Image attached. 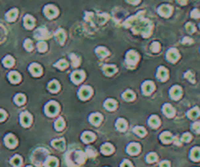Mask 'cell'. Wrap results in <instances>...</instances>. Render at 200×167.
<instances>
[{
    "label": "cell",
    "mask_w": 200,
    "mask_h": 167,
    "mask_svg": "<svg viewBox=\"0 0 200 167\" xmlns=\"http://www.w3.org/2000/svg\"><path fill=\"white\" fill-rule=\"evenodd\" d=\"M59 111V106L56 102H49L45 107V112L48 116H54Z\"/></svg>",
    "instance_id": "obj_1"
},
{
    "label": "cell",
    "mask_w": 200,
    "mask_h": 167,
    "mask_svg": "<svg viewBox=\"0 0 200 167\" xmlns=\"http://www.w3.org/2000/svg\"><path fill=\"white\" fill-rule=\"evenodd\" d=\"M91 94H92V89H91L89 86H83V87L80 89L79 97L82 100H86L91 96Z\"/></svg>",
    "instance_id": "obj_2"
},
{
    "label": "cell",
    "mask_w": 200,
    "mask_h": 167,
    "mask_svg": "<svg viewBox=\"0 0 200 167\" xmlns=\"http://www.w3.org/2000/svg\"><path fill=\"white\" fill-rule=\"evenodd\" d=\"M138 61V55L134 52V51H131L128 53L127 55V63L131 66H134Z\"/></svg>",
    "instance_id": "obj_3"
},
{
    "label": "cell",
    "mask_w": 200,
    "mask_h": 167,
    "mask_svg": "<svg viewBox=\"0 0 200 167\" xmlns=\"http://www.w3.org/2000/svg\"><path fill=\"white\" fill-rule=\"evenodd\" d=\"M84 78V72L82 71H75L71 75L72 81L75 83H79L80 81H83Z\"/></svg>",
    "instance_id": "obj_4"
},
{
    "label": "cell",
    "mask_w": 200,
    "mask_h": 167,
    "mask_svg": "<svg viewBox=\"0 0 200 167\" xmlns=\"http://www.w3.org/2000/svg\"><path fill=\"white\" fill-rule=\"evenodd\" d=\"M167 58H168V60L172 63H176L178 60H179L180 58V55H179V52H178L176 49H170L167 53Z\"/></svg>",
    "instance_id": "obj_5"
},
{
    "label": "cell",
    "mask_w": 200,
    "mask_h": 167,
    "mask_svg": "<svg viewBox=\"0 0 200 167\" xmlns=\"http://www.w3.org/2000/svg\"><path fill=\"white\" fill-rule=\"evenodd\" d=\"M20 119H21L22 125L25 126V127L30 126L31 123V116L30 114H28V112H23V114L21 115Z\"/></svg>",
    "instance_id": "obj_6"
},
{
    "label": "cell",
    "mask_w": 200,
    "mask_h": 167,
    "mask_svg": "<svg viewBox=\"0 0 200 167\" xmlns=\"http://www.w3.org/2000/svg\"><path fill=\"white\" fill-rule=\"evenodd\" d=\"M5 145L8 148H15L16 145H17V140H16L15 136L12 134H8V135L5 137Z\"/></svg>",
    "instance_id": "obj_7"
},
{
    "label": "cell",
    "mask_w": 200,
    "mask_h": 167,
    "mask_svg": "<svg viewBox=\"0 0 200 167\" xmlns=\"http://www.w3.org/2000/svg\"><path fill=\"white\" fill-rule=\"evenodd\" d=\"M155 86L153 84V82L151 81H145L142 84V91H143V94L144 95H149L152 93V91L154 90Z\"/></svg>",
    "instance_id": "obj_8"
},
{
    "label": "cell",
    "mask_w": 200,
    "mask_h": 167,
    "mask_svg": "<svg viewBox=\"0 0 200 167\" xmlns=\"http://www.w3.org/2000/svg\"><path fill=\"white\" fill-rule=\"evenodd\" d=\"M139 150H140V147H139V145L137 144V143L129 144V146H128V148H127V152L129 154H132V155H134V154L138 153Z\"/></svg>",
    "instance_id": "obj_9"
},
{
    "label": "cell",
    "mask_w": 200,
    "mask_h": 167,
    "mask_svg": "<svg viewBox=\"0 0 200 167\" xmlns=\"http://www.w3.org/2000/svg\"><path fill=\"white\" fill-rule=\"evenodd\" d=\"M170 96L174 100H178L182 96V88L180 86H174L170 91Z\"/></svg>",
    "instance_id": "obj_10"
},
{
    "label": "cell",
    "mask_w": 200,
    "mask_h": 167,
    "mask_svg": "<svg viewBox=\"0 0 200 167\" xmlns=\"http://www.w3.org/2000/svg\"><path fill=\"white\" fill-rule=\"evenodd\" d=\"M30 72H31L32 75H35V76H39L42 72V69L40 68L39 64H31V67H30Z\"/></svg>",
    "instance_id": "obj_11"
},
{
    "label": "cell",
    "mask_w": 200,
    "mask_h": 167,
    "mask_svg": "<svg viewBox=\"0 0 200 167\" xmlns=\"http://www.w3.org/2000/svg\"><path fill=\"white\" fill-rule=\"evenodd\" d=\"M157 77L158 79L161 80V81H165V80L168 79V71L163 67L159 68L158 72H157Z\"/></svg>",
    "instance_id": "obj_12"
},
{
    "label": "cell",
    "mask_w": 200,
    "mask_h": 167,
    "mask_svg": "<svg viewBox=\"0 0 200 167\" xmlns=\"http://www.w3.org/2000/svg\"><path fill=\"white\" fill-rule=\"evenodd\" d=\"M163 111H164V114L168 117H173V116H174V115H175V109L171 105H169V104H166L163 107Z\"/></svg>",
    "instance_id": "obj_13"
},
{
    "label": "cell",
    "mask_w": 200,
    "mask_h": 167,
    "mask_svg": "<svg viewBox=\"0 0 200 167\" xmlns=\"http://www.w3.org/2000/svg\"><path fill=\"white\" fill-rule=\"evenodd\" d=\"M89 120L91 122V124L97 126V125H99L100 122L102 121V117L99 114H93L92 115H90Z\"/></svg>",
    "instance_id": "obj_14"
},
{
    "label": "cell",
    "mask_w": 200,
    "mask_h": 167,
    "mask_svg": "<svg viewBox=\"0 0 200 167\" xmlns=\"http://www.w3.org/2000/svg\"><path fill=\"white\" fill-rule=\"evenodd\" d=\"M52 146L54 148H56L57 150H63L65 149V141L63 139H58V140H54L52 142Z\"/></svg>",
    "instance_id": "obj_15"
},
{
    "label": "cell",
    "mask_w": 200,
    "mask_h": 167,
    "mask_svg": "<svg viewBox=\"0 0 200 167\" xmlns=\"http://www.w3.org/2000/svg\"><path fill=\"white\" fill-rule=\"evenodd\" d=\"M104 107H105V109L108 110V111H114V110H116V107H117V103L114 100L109 99L104 103Z\"/></svg>",
    "instance_id": "obj_16"
},
{
    "label": "cell",
    "mask_w": 200,
    "mask_h": 167,
    "mask_svg": "<svg viewBox=\"0 0 200 167\" xmlns=\"http://www.w3.org/2000/svg\"><path fill=\"white\" fill-rule=\"evenodd\" d=\"M9 80L12 83H18L21 80V75L17 72H11L9 73Z\"/></svg>",
    "instance_id": "obj_17"
},
{
    "label": "cell",
    "mask_w": 200,
    "mask_h": 167,
    "mask_svg": "<svg viewBox=\"0 0 200 167\" xmlns=\"http://www.w3.org/2000/svg\"><path fill=\"white\" fill-rule=\"evenodd\" d=\"M101 152L104 154H111L114 152V148L111 144H104L103 146L101 147Z\"/></svg>",
    "instance_id": "obj_18"
},
{
    "label": "cell",
    "mask_w": 200,
    "mask_h": 167,
    "mask_svg": "<svg viewBox=\"0 0 200 167\" xmlns=\"http://www.w3.org/2000/svg\"><path fill=\"white\" fill-rule=\"evenodd\" d=\"M190 158L194 161L200 159V148H193L190 152Z\"/></svg>",
    "instance_id": "obj_19"
},
{
    "label": "cell",
    "mask_w": 200,
    "mask_h": 167,
    "mask_svg": "<svg viewBox=\"0 0 200 167\" xmlns=\"http://www.w3.org/2000/svg\"><path fill=\"white\" fill-rule=\"evenodd\" d=\"M95 136H94V134L93 133H90V132H84L83 134V136H82V139H83V141L84 143H90V142H92L93 140H94Z\"/></svg>",
    "instance_id": "obj_20"
},
{
    "label": "cell",
    "mask_w": 200,
    "mask_h": 167,
    "mask_svg": "<svg viewBox=\"0 0 200 167\" xmlns=\"http://www.w3.org/2000/svg\"><path fill=\"white\" fill-rule=\"evenodd\" d=\"M200 115V110L198 107H193L190 111H188L187 112V116L190 118V119H194V118H197Z\"/></svg>",
    "instance_id": "obj_21"
},
{
    "label": "cell",
    "mask_w": 200,
    "mask_h": 167,
    "mask_svg": "<svg viewBox=\"0 0 200 167\" xmlns=\"http://www.w3.org/2000/svg\"><path fill=\"white\" fill-rule=\"evenodd\" d=\"M148 123H149V125L152 127V128H156V127H158L160 125V119H159L158 116L153 115V116H151L149 118Z\"/></svg>",
    "instance_id": "obj_22"
},
{
    "label": "cell",
    "mask_w": 200,
    "mask_h": 167,
    "mask_svg": "<svg viewBox=\"0 0 200 167\" xmlns=\"http://www.w3.org/2000/svg\"><path fill=\"white\" fill-rule=\"evenodd\" d=\"M160 139H161V141L163 143L168 144L173 140V136H172V134L169 133V132H164V133H162L160 135Z\"/></svg>",
    "instance_id": "obj_23"
},
{
    "label": "cell",
    "mask_w": 200,
    "mask_h": 167,
    "mask_svg": "<svg viewBox=\"0 0 200 167\" xmlns=\"http://www.w3.org/2000/svg\"><path fill=\"white\" fill-rule=\"evenodd\" d=\"M116 127L119 131H125L127 128V122L126 120H124L123 118H119L117 123H116Z\"/></svg>",
    "instance_id": "obj_24"
},
{
    "label": "cell",
    "mask_w": 200,
    "mask_h": 167,
    "mask_svg": "<svg viewBox=\"0 0 200 167\" xmlns=\"http://www.w3.org/2000/svg\"><path fill=\"white\" fill-rule=\"evenodd\" d=\"M58 165V160L55 157H48L45 161V167H57Z\"/></svg>",
    "instance_id": "obj_25"
},
{
    "label": "cell",
    "mask_w": 200,
    "mask_h": 167,
    "mask_svg": "<svg viewBox=\"0 0 200 167\" xmlns=\"http://www.w3.org/2000/svg\"><path fill=\"white\" fill-rule=\"evenodd\" d=\"M59 88H60V85H59V83L56 81V80H53V81H51L49 84H48V89L53 93H56L59 90Z\"/></svg>",
    "instance_id": "obj_26"
},
{
    "label": "cell",
    "mask_w": 200,
    "mask_h": 167,
    "mask_svg": "<svg viewBox=\"0 0 200 167\" xmlns=\"http://www.w3.org/2000/svg\"><path fill=\"white\" fill-rule=\"evenodd\" d=\"M159 12L161 15L165 16V17H169L172 13V8L169 7V6H162L160 9H159Z\"/></svg>",
    "instance_id": "obj_27"
},
{
    "label": "cell",
    "mask_w": 200,
    "mask_h": 167,
    "mask_svg": "<svg viewBox=\"0 0 200 167\" xmlns=\"http://www.w3.org/2000/svg\"><path fill=\"white\" fill-rule=\"evenodd\" d=\"M103 71L107 75H112L117 72V68L115 66H105L103 68Z\"/></svg>",
    "instance_id": "obj_28"
},
{
    "label": "cell",
    "mask_w": 200,
    "mask_h": 167,
    "mask_svg": "<svg viewBox=\"0 0 200 167\" xmlns=\"http://www.w3.org/2000/svg\"><path fill=\"white\" fill-rule=\"evenodd\" d=\"M45 14H46L47 17L53 18V17H55V16H56L57 11H56L55 8H53V7L49 6V7H47V8L45 9Z\"/></svg>",
    "instance_id": "obj_29"
},
{
    "label": "cell",
    "mask_w": 200,
    "mask_h": 167,
    "mask_svg": "<svg viewBox=\"0 0 200 167\" xmlns=\"http://www.w3.org/2000/svg\"><path fill=\"white\" fill-rule=\"evenodd\" d=\"M133 132L136 133L137 136H139V137H143V136L146 135V130H145L143 127H139V126L134 127Z\"/></svg>",
    "instance_id": "obj_30"
},
{
    "label": "cell",
    "mask_w": 200,
    "mask_h": 167,
    "mask_svg": "<svg viewBox=\"0 0 200 167\" xmlns=\"http://www.w3.org/2000/svg\"><path fill=\"white\" fill-rule=\"evenodd\" d=\"M34 25H35L34 19H32L31 16H26V17H25V25H26V28L31 29L32 26H34Z\"/></svg>",
    "instance_id": "obj_31"
},
{
    "label": "cell",
    "mask_w": 200,
    "mask_h": 167,
    "mask_svg": "<svg viewBox=\"0 0 200 167\" xmlns=\"http://www.w3.org/2000/svg\"><path fill=\"white\" fill-rule=\"evenodd\" d=\"M17 15H18L17 10H16V9H13V10L9 11V12L7 13V15H6V18H7V20H8V21H14V20L16 19V17H17Z\"/></svg>",
    "instance_id": "obj_32"
},
{
    "label": "cell",
    "mask_w": 200,
    "mask_h": 167,
    "mask_svg": "<svg viewBox=\"0 0 200 167\" xmlns=\"http://www.w3.org/2000/svg\"><path fill=\"white\" fill-rule=\"evenodd\" d=\"M64 126H65V122H64L63 118H58V119L56 120V122H55V124H54V127H55V129L58 131L62 130V129L64 128Z\"/></svg>",
    "instance_id": "obj_33"
},
{
    "label": "cell",
    "mask_w": 200,
    "mask_h": 167,
    "mask_svg": "<svg viewBox=\"0 0 200 167\" xmlns=\"http://www.w3.org/2000/svg\"><path fill=\"white\" fill-rule=\"evenodd\" d=\"M3 64H4L5 67H7V68L12 67L13 64H14V59L11 57V56L5 57L4 60H3Z\"/></svg>",
    "instance_id": "obj_34"
},
{
    "label": "cell",
    "mask_w": 200,
    "mask_h": 167,
    "mask_svg": "<svg viewBox=\"0 0 200 167\" xmlns=\"http://www.w3.org/2000/svg\"><path fill=\"white\" fill-rule=\"evenodd\" d=\"M11 164H12L14 167H19L22 164V158L19 157V155H15V157L11 159Z\"/></svg>",
    "instance_id": "obj_35"
},
{
    "label": "cell",
    "mask_w": 200,
    "mask_h": 167,
    "mask_svg": "<svg viewBox=\"0 0 200 167\" xmlns=\"http://www.w3.org/2000/svg\"><path fill=\"white\" fill-rule=\"evenodd\" d=\"M14 101H15V103L17 105H23L25 103V101H26V98H25V96L23 94H18V95H16Z\"/></svg>",
    "instance_id": "obj_36"
},
{
    "label": "cell",
    "mask_w": 200,
    "mask_h": 167,
    "mask_svg": "<svg viewBox=\"0 0 200 167\" xmlns=\"http://www.w3.org/2000/svg\"><path fill=\"white\" fill-rule=\"evenodd\" d=\"M123 98L126 101H133L134 99V94H133V92H132V91L128 90L123 94Z\"/></svg>",
    "instance_id": "obj_37"
},
{
    "label": "cell",
    "mask_w": 200,
    "mask_h": 167,
    "mask_svg": "<svg viewBox=\"0 0 200 167\" xmlns=\"http://www.w3.org/2000/svg\"><path fill=\"white\" fill-rule=\"evenodd\" d=\"M96 53H97V55H98L100 58H104V57H106L108 54V51L105 49V48H102V47H100V48H97L96 49Z\"/></svg>",
    "instance_id": "obj_38"
},
{
    "label": "cell",
    "mask_w": 200,
    "mask_h": 167,
    "mask_svg": "<svg viewBox=\"0 0 200 167\" xmlns=\"http://www.w3.org/2000/svg\"><path fill=\"white\" fill-rule=\"evenodd\" d=\"M76 159H77V161L79 163H83L84 159H85V155L84 153L82 152H77L76 153Z\"/></svg>",
    "instance_id": "obj_39"
},
{
    "label": "cell",
    "mask_w": 200,
    "mask_h": 167,
    "mask_svg": "<svg viewBox=\"0 0 200 167\" xmlns=\"http://www.w3.org/2000/svg\"><path fill=\"white\" fill-rule=\"evenodd\" d=\"M55 67L60 68V69H65L68 67V63L65 60H61V61H59L57 64H55Z\"/></svg>",
    "instance_id": "obj_40"
},
{
    "label": "cell",
    "mask_w": 200,
    "mask_h": 167,
    "mask_svg": "<svg viewBox=\"0 0 200 167\" xmlns=\"http://www.w3.org/2000/svg\"><path fill=\"white\" fill-rule=\"evenodd\" d=\"M146 160H147V162L152 163V162H154V161L157 160V155H156L155 153H149V154L147 155Z\"/></svg>",
    "instance_id": "obj_41"
},
{
    "label": "cell",
    "mask_w": 200,
    "mask_h": 167,
    "mask_svg": "<svg viewBox=\"0 0 200 167\" xmlns=\"http://www.w3.org/2000/svg\"><path fill=\"white\" fill-rule=\"evenodd\" d=\"M186 29L190 33H193V32L195 31V26H194V25L191 23H187L186 25Z\"/></svg>",
    "instance_id": "obj_42"
},
{
    "label": "cell",
    "mask_w": 200,
    "mask_h": 167,
    "mask_svg": "<svg viewBox=\"0 0 200 167\" xmlns=\"http://www.w3.org/2000/svg\"><path fill=\"white\" fill-rule=\"evenodd\" d=\"M56 36H57V39H58V41L60 42V43H63V41H64V38H65V35H64V32H63V30H59V31L57 32Z\"/></svg>",
    "instance_id": "obj_43"
},
{
    "label": "cell",
    "mask_w": 200,
    "mask_h": 167,
    "mask_svg": "<svg viewBox=\"0 0 200 167\" xmlns=\"http://www.w3.org/2000/svg\"><path fill=\"white\" fill-rule=\"evenodd\" d=\"M191 127H192V130L195 133L197 134L200 133V122H194Z\"/></svg>",
    "instance_id": "obj_44"
},
{
    "label": "cell",
    "mask_w": 200,
    "mask_h": 167,
    "mask_svg": "<svg viewBox=\"0 0 200 167\" xmlns=\"http://www.w3.org/2000/svg\"><path fill=\"white\" fill-rule=\"evenodd\" d=\"M191 140V135L190 133H185L182 135V142H186V143H187V142H190Z\"/></svg>",
    "instance_id": "obj_45"
},
{
    "label": "cell",
    "mask_w": 200,
    "mask_h": 167,
    "mask_svg": "<svg viewBox=\"0 0 200 167\" xmlns=\"http://www.w3.org/2000/svg\"><path fill=\"white\" fill-rule=\"evenodd\" d=\"M191 17L194 18V19H199L200 18V10L194 9L191 12Z\"/></svg>",
    "instance_id": "obj_46"
},
{
    "label": "cell",
    "mask_w": 200,
    "mask_h": 167,
    "mask_svg": "<svg viewBox=\"0 0 200 167\" xmlns=\"http://www.w3.org/2000/svg\"><path fill=\"white\" fill-rule=\"evenodd\" d=\"M186 77L188 80H190V82H192V83L195 81V79H194V75H193V73H192L191 72H187L186 73Z\"/></svg>",
    "instance_id": "obj_47"
},
{
    "label": "cell",
    "mask_w": 200,
    "mask_h": 167,
    "mask_svg": "<svg viewBox=\"0 0 200 167\" xmlns=\"http://www.w3.org/2000/svg\"><path fill=\"white\" fill-rule=\"evenodd\" d=\"M39 50L40 51V52H43V51H45L46 50V44L44 42H40V43H39Z\"/></svg>",
    "instance_id": "obj_48"
},
{
    "label": "cell",
    "mask_w": 200,
    "mask_h": 167,
    "mask_svg": "<svg viewBox=\"0 0 200 167\" xmlns=\"http://www.w3.org/2000/svg\"><path fill=\"white\" fill-rule=\"evenodd\" d=\"M25 47L27 48V50L31 51L32 49V44H31V40H26L25 42Z\"/></svg>",
    "instance_id": "obj_49"
},
{
    "label": "cell",
    "mask_w": 200,
    "mask_h": 167,
    "mask_svg": "<svg viewBox=\"0 0 200 167\" xmlns=\"http://www.w3.org/2000/svg\"><path fill=\"white\" fill-rule=\"evenodd\" d=\"M121 167H133V165L129 160H124L121 164Z\"/></svg>",
    "instance_id": "obj_50"
},
{
    "label": "cell",
    "mask_w": 200,
    "mask_h": 167,
    "mask_svg": "<svg viewBox=\"0 0 200 167\" xmlns=\"http://www.w3.org/2000/svg\"><path fill=\"white\" fill-rule=\"evenodd\" d=\"M5 118H6V112L2 110H0V121L4 120Z\"/></svg>",
    "instance_id": "obj_51"
},
{
    "label": "cell",
    "mask_w": 200,
    "mask_h": 167,
    "mask_svg": "<svg viewBox=\"0 0 200 167\" xmlns=\"http://www.w3.org/2000/svg\"><path fill=\"white\" fill-rule=\"evenodd\" d=\"M159 49H160V46H159L158 43H153V45H152V50H153L154 52H158Z\"/></svg>",
    "instance_id": "obj_52"
},
{
    "label": "cell",
    "mask_w": 200,
    "mask_h": 167,
    "mask_svg": "<svg viewBox=\"0 0 200 167\" xmlns=\"http://www.w3.org/2000/svg\"><path fill=\"white\" fill-rule=\"evenodd\" d=\"M160 167H170V162L169 161H162V162L160 163Z\"/></svg>",
    "instance_id": "obj_53"
},
{
    "label": "cell",
    "mask_w": 200,
    "mask_h": 167,
    "mask_svg": "<svg viewBox=\"0 0 200 167\" xmlns=\"http://www.w3.org/2000/svg\"><path fill=\"white\" fill-rule=\"evenodd\" d=\"M91 150H92V149L88 148V150H86V153H88L89 154V157H94V155H95L94 150H92V152H91Z\"/></svg>",
    "instance_id": "obj_54"
},
{
    "label": "cell",
    "mask_w": 200,
    "mask_h": 167,
    "mask_svg": "<svg viewBox=\"0 0 200 167\" xmlns=\"http://www.w3.org/2000/svg\"><path fill=\"white\" fill-rule=\"evenodd\" d=\"M183 43H187V44H191V43H192V39H191V38H188V37H186V38L183 39Z\"/></svg>",
    "instance_id": "obj_55"
},
{
    "label": "cell",
    "mask_w": 200,
    "mask_h": 167,
    "mask_svg": "<svg viewBox=\"0 0 200 167\" xmlns=\"http://www.w3.org/2000/svg\"><path fill=\"white\" fill-rule=\"evenodd\" d=\"M186 1H187V0H178V2H179L180 4H182V5H185L186 3Z\"/></svg>",
    "instance_id": "obj_56"
},
{
    "label": "cell",
    "mask_w": 200,
    "mask_h": 167,
    "mask_svg": "<svg viewBox=\"0 0 200 167\" xmlns=\"http://www.w3.org/2000/svg\"><path fill=\"white\" fill-rule=\"evenodd\" d=\"M129 2H132V3H137V2L138 1V0H129Z\"/></svg>",
    "instance_id": "obj_57"
},
{
    "label": "cell",
    "mask_w": 200,
    "mask_h": 167,
    "mask_svg": "<svg viewBox=\"0 0 200 167\" xmlns=\"http://www.w3.org/2000/svg\"><path fill=\"white\" fill-rule=\"evenodd\" d=\"M199 26H200V25H199Z\"/></svg>",
    "instance_id": "obj_58"
},
{
    "label": "cell",
    "mask_w": 200,
    "mask_h": 167,
    "mask_svg": "<svg viewBox=\"0 0 200 167\" xmlns=\"http://www.w3.org/2000/svg\"><path fill=\"white\" fill-rule=\"evenodd\" d=\"M29 167H30V166H29Z\"/></svg>",
    "instance_id": "obj_59"
}]
</instances>
